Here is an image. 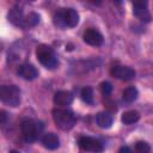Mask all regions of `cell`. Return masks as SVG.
<instances>
[{"mask_svg": "<svg viewBox=\"0 0 153 153\" xmlns=\"http://www.w3.org/2000/svg\"><path fill=\"white\" fill-rule=\"evenodd\" d=\"M54 23L59 27H74L79 23V14L74 8H61L55 13Z\"/></svg>", "mask_w": 153, "mask_h": 153, "instance_id": "cell-1", "label": "cell"}, {"mask_svg": "<svg viewBox=\"0 0 153 153\" xmlns=\"http://www.w3.org/2000/svg\"><path fill=\"white\" fill-rule=\"evenodd\" d=\"M36 56H37V60L41 62V65H43L45 68L54 69L57 67V63H59L57 56L50 47L45 44L38 45L36 49Z\"/></svg>", "mask_w": 153, "mask_h": 153, "instance_id": "cell-2", "label": "cell"}, {"mask_svg": "<svg viewBox=\"0 0 153 153\" xmlns=\"http://www.w3.org/2000/svg\"><path fill=\"white\" fill-rule=\"evenodd\" d=\"M53 118H54V122L56 123V126L62 130L72 129L76 122L74 114L72 111L65 110V109H55L53 111Z\"/></svg>", "mask_w": 153, "mask_h": 153, "instance_id": "cell-3", "label": "cell"}, {"mask_svg": "<svg viewBox=\"0 0 153 153\" xmlns=\"http://www.w3.org/2000/svg\"><path fill=\"white\" fill-rule=\"evenodd\" d=\"M0 98L4 104L16 108L20 104V90L16 85H4L0 88Z\"/></svg>", "mask_w": 153, "mask_h": 153, "instance_id": "cell-4", "label": "cell"}, {"mask_svg": "<svg viewBox=\"0 0 153 153\" xmlns=\"http://www.w3.org/2000/svg\"><path fill=\"white\" fill-rule=\"evenodd\" d=\"M20 129H22L23 137L27 142L35 141L37 139V136H38V127H37V123L33 122L32 120H24L22 122Z\"/></svg>", "mask_w": 153, "mask_h": 153, "instance_id": "cell-5", "label": "cell"}, {"mask_svg": "<svg viewBox=\"0 0 153 153\" xmlns=\"http://www.w3.org/2000/svg\"><path fill=\"white\" fill-rule=\"evenodd\" d=\"M79 146L80 148H82L84 151H90V152H102L104 149L103 147V143L94 139V137H91V136H82L79 139Z\"/></svg>", "mask_w": 153, "mask_h": 153, "instance_id": "cell-6", "label": "cell"}, {"mask_svg": "<svg viewBox=\"0 0 153 153\" xmlns=\"http://www.w3.org/2000/svg\"><path fill=\"white\" fill-rule=\"evenodd\" d=\"M133 13L141 22H151V14L147 10V1H134L133 2Z\"/></svg>", "mask_w": 153, "mask_h": 153, "instance_id": "cell-7", "label": "cell"}, {"mask_svg": "<svg viewBox=\"0 0 153 153\" xmlns=\"http://www.w3.org/2000/svg\"><path fill=\"white\" fill-rule=\"evenodd\" d=\"M110 73L116 79L124 80V81L131 80L135 76V71L133 68H130V67H127V66H115V67L111 68Z\"/></svg>", "mask_w": 153, "mask_h": 153, "instance_id": "cell-8", "label": "cell"}, {"mask_svg": "<svg viewBox=\"0 0 153 153\" xmlns=\"http://www.w3.org/2000/svg\"><path fill=\"white\" fill-rule=\"evenodd\" d=\"M82 38L87 44H90L92 47H99L103 43V39H104L103 35L96 29H87L84 32Z\"/></svg>", "mask_w": 153, "mask_h": 153, "instance_id": "cell-9", "label": "cell"}, {"mask_svg": "<svg viewBox=\"0 0 153 153\" xmlns=\"http://www.w3.org/2000/svg\"><path fill=\"white\" fill-rule=\"evenodd\" d=\"M18 74L25 80H33L38 76V71L31 63H23L18 67Z\"/></svg>", "mask_w": 153, "mask_h": 153, "instance_id": "cell-10", "label": "cell"}, {"mask_svg": "<svg viewBox=\"0 0 153 153\" xmlns=\"http://www.w3.org/2000/svg\"><path fill=\"white\" fill-rule=\"evenodd\" d=\"M73 102V94L68 91H57L54 94V103L59 106L69 105Z\"/></svg>", "mask_w": 153, "mask_h": 153, "instance_id": "cell-11", "label": "cell"}, {"mask_svg": "<svg viewBox=\"0 0 153 153\" xmlns=\"http://www.w3.org/2000/svg\"><path fill=\"white\" fill-rule=\"evenodd\" d=\"M42 143L48 149H56L60 146V140L56 134L54 133H47L42 137Z\"/></svg>", "mask_w": 153, "mask_h": 153, "instance_id": "cell-12", "label": "cell"}, {"mask_svg": "<svg viewBox=\"0 0 153 153\" xmlns=\"http://www.w3.org/2000/svg\"><path fill=\"white\" fill-rule=\"evenodd\" d=\"M8 20L14 24V25H18V26H23L24 25V16H23V11L18 7H13L12 10H10L8 12Z\"/></svg>", "mask_w": 153, "mask_h": 153, "instance_id": "cell-13", "label": "cell"}, {"mask_svg": "<svg viewBox=\"0 0 153 153\" xmlns=\"http://www.w3.org/2000/svg\"><path fill=\"white\" fill-rule=\"evenodd\" d=\"M96 121H97V124H98L100 128L108 129V128H110L111 124H112V115H111L110 112H106V111H105V112H99V114L97 115Z\"/></svg>", "mask_w": 153, "mask_h": 153, "instance_id": "cell-14", "label": "cell"}, {"mask_svg": "<svg viewBox=\"0 0 153 153\" xmlns=\"http://www.w3.org/2000/svg\"><path fill=\"white\" fill-rule=\"evenodd\" d=\"M139 118H140V114L137 111H135V110L126 111V112H123V115L121 117V120H122V122L124 124H133L136 121H139Z\"/></svg>", "mask_w": 153, "mask_h": 153, "instance_id": "cell-15", "label": "cell"}, {"mask_svg": "<svg viewBox=\"0 0 153 153\" xmlns=\"http://www.w3.org/2000/svg\"><path fill=\"white\" fill-rule=\"evenodd\" d=\"M137 96H139V92H137V90H136L134 86L127 87V88L123 91V93H122V98H123V100L127 102V103L134 102V100L137 98Z\"/></svg>", "mask_w": 153, "mask_h": 153, "instance_id": "cell-16", "label": "cell"}, {"mask_svg": "<svg viewBox=\"0 0 153 153\" xmlns=\"http://www.w3.org/2000/svg\"><path fill=\"white\" fill-rule=\"evenodd\" d=\"M38 22H39V16L36 14V13H33V12H31V13H29V14L25 17L23 27H31V26H35V25L38 24Z\"/></svg>", "mask_w": 153, "mask_h": 153, "instance_id": "cell-17", "label": "cell"}, {"mask_svg": "<svg viewBox=\"0 0 153 153\" xmlns=\"http://www.w3.org/2000/svg\"><path fill=\"white\" fill-rule=\"evenodd\" d=\"M81 99L87 104H92L93 103V90L88 86L84 87L81 90Z\"/></svg>", "mask_w": 153, "mask_h": 153, "instance_id": "cell-18", "label": "cell"}, {"mask_svg": "<svg viewBox=\"0 0 153 153\" xmlns=\"http://www.w3.org/2000/svg\"><path fill=\"white\" fill-rule=\"evenodd\" d=\"M135 153H151V147L145 141H137L134 147Z\"/></svg>", "mask_w": 153, "mask_h": 153, "instance_id": "cell-19", "label": "cell"}, {"mask_svg": "<svg viewBox=\"0 0 153 153\" xmlns=\"http://www.w3.org/2000/svg\"><path fill=\"white\" fill-rule=\"evenodd\" d=\"M100 91H102V93L103 94H110L111 93V91H112V85L110 84V82H108V81H104V82H102L100 84Z\"/></svg>", "mask_w": 153, "mask_h": 153, "instance_id": "cell-20", "label": "cell"}, {"mask_svg": "<svg viewBox=\"0 0 153 153\" xmlns=\"http://www.w3.org/2000/svg\"><path fill=\"white\" fill-rule=\"evenodd\" d=\"M120 153H133V151H131L128 146H123V147H121Z\"/></svg>", "mask_w": 153, "mask_h": 153, "instance_id": "cell-21", "label": "cell"}, {"mask_svg": "<svg viewBox=\"0 0 153 153\" xmlns=\"http://www.w3.org/2000/svg\"><path fill=\"white\" fill-rule=\"evenodd\" d=\"M0 114H1V115H0V117H1V120H0V123H1V124H5V121H6V112L2 110Z\"/></svg>", "mask_w": 153, "mask_h": 153, "instance_id": "cell-22", "label": "cell"}, {"mask_svg": "<svg viewBox=\"0 0 153 153\" xmlns=\"http://www.w3.org/2000/svg\"><path fill=\"white\" fill-rule=\"evenodd\" d=\"M10 153H20V152H18V151H11Z\"/></svg>", "mask_w": 153, "mask_h": 153, "instance_id": "cell-23", "label": "cell"}]
</instances>
